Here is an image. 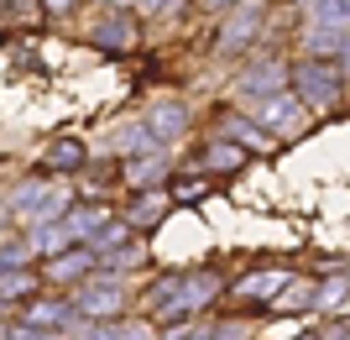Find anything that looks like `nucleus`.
I'll use <instances>...</instances> for the list:
<instances>
[{
    "label": "nucleus",
    "mask_w": 350,
    "mask_h": 340,
    "mask_svg": "<svg viewBox=\"0 0 350 340\" xmlns=\"http://www.w3.org/2000/svg\"><path fill=\"white\" fill-rule=\"evenodd\" d=\"M340 84H345V74H340L329 58H304V63H293V89H298V100L314 105V110H329V105L340 100Z\"/></svg>",
    "instance_id": "nucleus-1"
},
{
    "label": "nucleus",
    "mask_w": 350,
    "mask_h": 340,
    "mask_svg": "<svg viewBox=\"0 0 350 340\" xmlns=\"http://www.w3.org/2000/svg\"><path fill=\"white\" fill-rule=\"evenodd\" d=\"M73 309L84 314V319H110V325H116L120 309H126V283H120V272H94L89 283H79Z\"/></svg>",
    "instance_id": "nucleus-2"
},
{
    "label": "nucleus",
    "mask_w": 350,
    "mask_h": 340,
    "mask_svg": "<svg viewBox=\"0 0 350 340\" xmlns=\"http://www.w3.org/2000/svg\"><path fill=\"white\" fill-rule=\"evenodd\" d=\"M262 31V0H241L230 11V21H225V31H219V53H241V47H251V37Z\"/></svg>",
    "instance_id": "nucleus-3"
},
{
    "label": "nucleus",
    "mask_w": 350,
    "mask_h": 340,
    "mask_svg": "<svg viewBox=\"0 0 350 340\" xmlns=\"http://www.w3.org/2000/svg\"><path fill=\"white\" fill-rule=\"evenodd\" d=\"M94 272H100L94 246H73L63 257H47V283H89Z\"/></svg>",
    "instance_id": "nucleus-4"
},
{
    "label": "nucleus",
    "mask_w": 350,
    "mask_h": 340,
    "mask_svg": "<svg viewBox=\"0 0 350 340\" xmlns=\"http://www.w3.org/2000/svg\"><path fill=\"white\" fill-rule=\"evenodd\" d=\"M282 84H293V74L282 68L278 58H262V63H251L246 74L235 79V89L241 94H262V100H272V94H282Z\"/></svg>",
    "instance_id": "nucleus-5"
},
{
    "label": "nucleus",
    "mask_w": 350,
    "mask_h": 340,
    "mask_svg": "<svg viewBox=\"0 0 350 340\" xmlns=\"http://www.w3.org/2000/svg\"><path fill=\"white\" fill-rule=\"evenodd\" d=\"M293 278L288 272H272V267H256V272H246L241 283H230V298H262V304H272L278 293H288Z\"/></svg>",
    "instance_id": "nucleus-6"
},
{
    "label": "nucleus",
    "mask_w": 350,
    "mask_h": 340,
    "mask_svg": "<svg viewBox=\"0 0 350 340\" xmlns=\"http://www.w3.org/2000/svg\"><path fill=\"white\" fill-rule=\"evenodd\" d=\"M73 298H37L27 314H21V325H31V330H47V335H63V325L73 319Z\"/></svg>",
    "instance_id": "nucleus-7"
},
{
    "label": "nucleus",
    "mask_w": 350,
    "mask_h": 340,
    "mask_svg": "<svg viewBox=\"0 0 350 340\" xmlns=\"http://www.w3.org/2000/svg\"><path fill=\"white\" fill-rule=\"evenodd\" d=\"M68 231H73V241H89V246H94V241L110 231V209L105 205H73L68 209Z\"/></svg>",
    "instance_id": "nucleus-8"
},
{
    "label": "nucleus",
    "mask_w": 350,
    "mask_h": 340,
    "mask_svg": "<svg viewBox=\"0 0 350 340\" xmlns=\"http://www.w3.org/2000/svg\"><path fill=\"white\" fill-rule=\"evenodd\" d=\"M162 178H167V157H162V152H152V157H131V163H126V183H131L136 194H157Z\"/></svg>",
    "instance_id": "nucleus-9"
},
{
    "label": "nucleus",
    "mask_w": 350,
    "mask_h": 340,
    "mask_svg": "<svg viewBox=\"0 0 350 340\" xmlns=\"http://www.w3.org/2000/svg\"><path fill=\"white\" fill-rule=\"evenodd\" d=\"M146 126H152L162 142H173V136L189 131V110H183V105H152V110H146Z\"/></svg>",
    "instance_id": "nucleus-10"
},
{
    "label": "nucleus",
    "mask_w": 350,
    "mask_h": 340,
    "mask_svg": "<svg viewBox=\"0 0 350 340\" xmlns=\"http://www.w3.org/2000/svg\"><path fill=\"white\" fill-rule=\"evenodd\" d=\"M162 209H167L162 194H136L131 205H126V225H131V231H152V225L162 220Z\"/></svg>",
    "instance_id": "nucleus-11"
},
{
    "label": "nucleus",
    "mask_w": 350,
    "mask_h": 340,
    "mask_svg": "<svg viewBox=\"0 0 350 340\" xmlns=\"http://www.w3.org/2000/svg\"><path fill=\"white\" fill-rule=\"evenodd\" d=\"M314 31H350V0H314Z\"/></svg>",
    "instance_id": "nucleus-12"
},
{
    "label": "nucleus",
    "mask_w": 350,
    "mask_h": 340,
    "mask_svg": "<svg viewBox=\"0 0 350 340\" xmlns=\"http://www.w3.org/2000/svg\"><path fill=\"white\" fill-rule=\"evenodd\" d=\"M219 136H225V142H235V147H246V152H262V147H267V136L256 131L246 116H225V120H219Z\"/></svg>",
    "instance_id": "nucleus-13"
},
{
    "label": "nucleus",
    "mask_w": 350,
    "mask_h": 340,
    "mask_svg": "<svg viewBox=\"0 0 350 340\" xmlns=\"http://www.w3.org/2000/svg\"><path fill=\"white\" fill-rule=\"evenodd\" d=\"M241 163H246V147H235V142H225V136L204 147V168L209 173H235Z\"/></svg>",
    "instance_id": "nucleus-14"
},
{
    "label": "nucleus",
    "mask_w": 350,
    "mask_h": 340,
    "mask_svg": "<svg viewBox=\"0 0 350 340\" xmlns=\"http://www.w3.org/2000/svg\"><path fill=\"white\" fill-rule=\"evenodd\" d=\"M42 168H53V173H79V168H84V147H79V142H53Z\"/></svg>",
    "instance_id": "nucleus-15"
},
{
    "label": "nucleus",
    "mask_w": 350,
    "mask_h": 340,
    "mask_svg": "<svg viewBox=\"0 0 350 340\" xmlns=\"http://www.w3.org/2000/svg\"><path fill=\"white\" fill-rule=\"evenodd\" d=\"M116 147L126 152V163H131V157H146V147H152V126H146V120H131V126H120Z\"/></svg>",
    "instance_id": "nucleus-16"
},
{
    "label": "nucleus",
    "mask_w": 350,
    "mask_h": 340,
    "mask_svg": "<svg viewBox=\"0 0 350 340\" xmlns=\"http://www.w3.org/2000/svg\"><path fill=\"white\" fill-rule=\"evenodd\" d=\"M131 21H126V16H110V21H100V31H94V42L100 47H131Z\"/></svg>",
    "instance_id": "nucleus-17"
},
{
    "label": "nucleus",
    "mask_w": 350,
    "mask_h": 340,
    "mask_svg": "<svg viewBox=\"0 0 350 340\" xmlns=\"http://www.w3.org/2000/svg\"><path fill=\"white\" fill-rule=\"evenodd\" d=\"M293 110H298V100H293V94H272V100L256 105V120H262V126H282Z\"/></svg>",
    "instance_id": "nucleus-18"
},
{
    "label": "nucleus",
    "mask_w": 350,
    "mask_h": 340,
    "mask_svg": "<svg viewBox=\"0 0 350 340\" xmlns=\"http://www.w3.org/2000/svg\"><path fill=\"white\" fill-rule=\"evenodd\" d=\"M304 304H319V288H314V283H293L288 298H278V309H304Z\"/></svg>",
    "instance_id": "nucleus-19"
},
{
    "label": "nucleus",
    "mask_w": 350,
    "mask_h": 340,
    "mask_svg": "<svg viewBox=\"0 0 350 340\" xmlns=\"http://www.w3.org/2000/svg\"><path fill=\"white\" fill-rule=\"evenodd\" d=\"M37 293V283L27 278V272H5V304H16V298H31Z\"/></svg>",
    "instance_id": "nucleus-20"
},
{
    "label": "nucleus",
    "mask_w": 350,
    "mask_h": 340,
    "mask_svg": "<svg viewBox=\"0 0 350 340\" xmlns=\"http://www.w3.org/2000/svg\"><path fill=\"white\" fill-rule=\"evenodd\" d=\"M162 340H215V325H173Z\"/></svg>",
    "instance_id": "nucleus-21"
},
{
    "label": "nucleus",
    "mask_w": 350,
    "mask_h": 340,
    "mask_svg": "<svg viewBox=\"0 0 350 340\" xmlns=\"http://www.w3.org/2000/svg\"><path fill=\"white\" fill-rule=\"evenodd\" d=\"M215 340H251V325H241V319L235 325H215Z\"/></svg>",
    "instance_id": "nucleus-22"
},
{
    "label": "nucleus",
    "mask_w": 350,
    "mask_h": 340,
    "mask_svg": "<svg viewBox=\"0 0 350 340\" xmlns=\"http://www.w3.org/2000/svg\"><path fill=\"white\" fill-rule=\"evenodd\" d=\"M136 5H142L146 16H167V11H178L183 0H136Z\"/></svg>",
    "instance_id": "nucleus-23"
},
{
    "label": "nucleus",
    "mask_w": 350,
    "mask_h": 340,
    "mask_svg": "<svg viewBox=\"0 0 350 340\" xmlns=\"http://www.w3.org/2000/svg\"><path fill=\"white\" fill-rule=\"evenodd\" d=\"M204 178H193V183H189V178H183V183H178V199H204Z\"/></svg>",
    "instance_id": "nucleus-24"
},
{
    "label": "nucleus",
    "mask_w": 350,
    "mask_h": 340,
    "mask_svg": "<svg viewBox=\"0 0 350 340\" xmlns=\"http://www.w3.org/2000/svg\"><path fill=\"white\" fill-rule=\"evenodd\" d=\"M319 340H350V319H335V325H324Z\"/></svg>",
    "instance_id": "nucleus-25"
},
{
    "label": "nucleus",
    "mask_w": 350,
    "mask_h": 340,
    "mask_svg": "<svg viewBox=\"0 0 350 340\" xmlns=\"http://www.w3.org/2000/svg\"><path fill=\"white\" fill-rule=\"evenodd\" d=\"M199 5H204V11H225V5H230V11H235L241 0H199Z\"/></svg>",
    "instance_id": "nucleus-26"
},
{
    "label": "nucleus",
    "mask_w": 350,
    "mask_h": 340,
    "mask_svg": "<svg viewBox=\"0 0 350 340\" xmlns=\"http://www.w3.org/2000/svg\"><path fill=\"white\" fill-rule=\"evenodd\" d=\"M42 5H47V11H53V16H63V11H73V0H42Z\"/></svg>",
    "instance_id": "nucleus-27"
},
{
    "label": "nucleus",
    "mask_w": 350,
    "mask_h": 340,
    "mask_svg": "<svg viewBox=\"0 0 350 340\" xmlns=\"http://www.w3.org/2000/svg\"><path fill=\"white\" fill-rule=\"evenodd\" d=\"M298 340H319V335H298Z\"/></svg>",
    "instance_id": "nucleus-28"
},
{
    "label": "nucleus",
    "mask_w": 350,
    "mask_h": 340,
    "mask_svg": "<svg viewBox=\"0 0 350 340\" xmlns=\"http://www.w3.org/2000/svg\"><path fill=\"white\" fill-rule=\"evenodd\" d=\"M11 5H16V0H11Z\"/></svg>",
    "instance_id": "nucleus-29"
}]
</instances>
